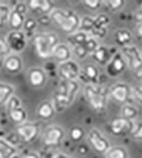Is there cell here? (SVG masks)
Listing matches in <instances>:
<instances>
[{
	"label": "cell",
	"instance_id": "6da1fadb",
	"mask_svg": "<svg viewBox=\"0 0 142 158\" xmlns=\"http://www.w3.org/2000/svg\"><path fill=\"white\" fill-rule=\"evenodd\" d=\"M50 17L61 27L64 32L70 35L78 32V29L80 28L81 19L79 15L72 10L55 8L50 14Z\"/></svg>",
	"mask_w": 142,
	"mask_h": 158
},
{
	"label": "cell",
	"instance_id": "cb8c5ba5",
	"mask_svg": "<svg viewBox=\"0 0 142 158\" xmlns=\"http://www.w3.org/2000/svg\"><path fill=\"white\" fill-rule=\"evenodd\" d=\"M14 90L15 88L11 84L0 82V105H3V104L6 105L9 99L13 96Z\"/></svg>",
	"mask_w": 142,
	"mask_h": 158
},
{
	"label": "cell",
	"instance_id": "8fae6325",
	"mask_svg": "<svg viewBox=\"0 0 142 158\" xmlns=\"http://www.w3.org/2000/svg\"><path fill=\"white\" fill-rule=\"evenodd\" d=\"M126 62L120 52H114L113 56L110 59L109 64L105 66L106 73L110 77H117L124 71L126 67Z\"/></svg>",
	"mask_w": 142,
	"mask_h": 158
},
{
	"label": "cell",
	"instance_id": "f35d334b",
	"mask_svg": "<svg viewBox=\"0 0 142 158\" xmlns=\"http://www.w3.org/2000/svg\"><path fill=\"white\" fill-rule=\"evenodd\" d=\"M133 95L142 103V87H138V88L133 89Z\"/></svg>",
	"mask_w": 142,
	"mask_h": 158
},
{
	"label": "cell",
	"instance_id": "603a6c76",
	"mask_svg": "<svg viewBox=\"0 0 142 158\" xmlns=\"http://www.w3.org/2000/svg\"><path fill=\"white\" fill-rule=\"evenodd\" d=\"M90 37H91L90 34L82 31H78L68 37V42L72 48L77 46H84L86 42L90 39Z\"/></svg>",
	"mask_w": 142,
	"mask_h": 158
},
{
	"label": "cell",
	"instance_id": "ba28073f",
	"mask_svg": "<svg viewBox=\"0 0 142 158\" xmlns=\"http://www.w3.org/2000/svg\"><path fill=\"white\" fill-rule=\"evenodd\" d=\"M17 135L23 142H31L37 137L39 126L34 122H25L17 127Z\"/></svg>",
	"mask_w": 142,
	"mask_h": 158
},
{
	"label": "cell",
	"instance_id": "7bdbcfd3",
	"mask_svg": "<svg viewBox=\"0 0 142 158\" xmlns=\"http://www.w3.org/2000/svg\"><path fill=\"white\" fill-rule=\"evenodd\" d=\"M51 158H72V157L64 154V153H57V154H54Z\"/></svg>",
	"mask_w": 142,
	"mask_h": 158
},
{
	"label": "cell",
	"instance_id": "3957f363",
	"mask_svg": "<svg viewBox=\"0 0 142 158\" xmlns=\"http://www.w3.org/2000/svg\"><path fill=\"white\" fill-rule=\"evenodd\" d=\"M85 97L90 105L97 112H101L105 108L109 92L101 86L96 84H89L85 87Z\"/></svg>",
	"mask_w": 142,
	"mask_h": 158
},
{
	"label": "cell",
	"instance_id": "f1b7e54d",
	"mask_svg": "<svg viewBox=\"0 0 142 158\" xmlns=\"http://www.w3.org/2000/svg\"><path fill=\"white\" fill-rule=\"evenodd\" d=\"M37 25H38L37 21L34 18H27L25 20L23 29H24V33H25L26 37L27 36L31 37L32 35H34V33H35V31H36Z\"/></svg>",
	"mask_w": 142,
	"mask_h": 158
},
{
	"label": "cell",
	"instance_id": "277c9868",
	"mask_svg": "<svg viewBox=\"0 0 142 158\" xmlns=\"http://www.w3.org/2000/svg\"><path fill=\"white\" fill-rule=\"evenodd\" d=\"M109 94L113 100L123 104H129L130 99L132 96H134L133 89H131L128 84L123 82H118L111 85L109 90Z\"/></svg>",
	"mask_w": 142,
	"mask_h": 158
},
{
	"label": "cell",
	"instance_id": "d4e9b609",
	"mask_svg": "<svg viewBox=\"0 0 142 158\" xmlns=\"http://www.w3.org/2000/svg\"><path fill=\"white\" fill-rule=\"evenodd\" d=\"M114 38H115V42L117 43V44L120 46L121 48H123L126 46H129V43L131 42V39H132V35L128 30L120 29L118 31L115 32Z\"/></svg>",
	"mask_w": 142,
	"mask_h": 158
},
{
	"label": "cell",
	"instance_id": "f546056e",
	"mask_svg": "<svg viewBox=\"0 0 142 158\" xmlns=\"http://www.w3.org/2000/svg\"><path fill=\"white\" fill-rule=\"evenodd\" d=\"M12 10L7 4H4L0 2V28L4 26V24L8 22L9 15H10Z\"/></svg>",
	"mask_w": 142,
	"mask_h": 158
},
{
	"label": "cell",
	"instance_id": "7402d4cb",
	"mask_svg": "<svg viewBox=\"0 0 142 158\" xmlns=\"http://www.w3.org/2000/svg\"><path fill=\"white\" fill-rule=\"evenodd\" d=\"M29 6L34 11H40L44 14L52 13L54 8V4L48 0H31L29 2Z\"/></svg>",
	"mask_w": 142,
	"mask_h": 158
},
{
	"label": "cell",
	"instance_id": "484cf974",
	"mask_svg": "<svg viewBox=\"0 0 142 158\" xmlns=\"http://www.w3.org/2000/svg\"><path fill=\"white\" fill-rule=\"evenodd\" d=\"M121 115H122V118H125V120L132 122V120H134V118L138 116V110H137V108L133 105L124 104L121 108Z\"/></svg>",
	"mask_w": 142,
	"mask_h": 158
},
{
	"label": "cell",
	"instance_id": "ffe728a7",
	"mask_svg": "<svg viewBox=\"0 0 142 158\" xmlns=\"http://www.w3.org/2000/svg\"><path fill=\"white\" fill-rule=\"evenodd\" d=\"M25 20L26 19L24 17V14L16 11L15 9H12L10 15H9L8 24L12 29V31H21L24 23H25Z\"/></svg>",
	"mask_w": 142,
	"mask_h": 158
},
{
	"label": "cell",
	"instance_id": "74e56055",
	"mask_svg": "<svg viewBox=\"0 0 142 158\" xmlns=\"http://www.w3.org/2000/svg\"><path fill=\"white\" fill-rule=\"evenodd\" d=\"M13 9H15L16 11L20 12L22 14H25L27 12V6L24 2H17Z\"/></svg>",
	"mask_w": 142,
	"mask_h": 158
},
{
	"label": "cell",
	"instance_id": "30bf717a",
	"mask_svg": "<svg viewBox=\"0 0 142 158\" xmlns=\"http://www.w3.org/2000/svg\"><path fill=\"white\" fill-rule=\"evenodd\" d=\"M64 136H65V131L60 126L54 125L48 127L43 135V142L48 146H55L60 143Z\"/></svg>",
	"mask_w": 142,
	"mask_h": 158
},
{
	"label": "cell",
	"instance_id": "ee69618b",
	"mask_svg": "<svg viewBox=\"0 0 142 158\" xmlns=\"http://www.w3.org/2000/svg\"><path fill=\"white\" fill-rule=\"evenodd\" d=\"M4 58H5V57L0 56V67H1V66L3 65V63H4Z\"/></svg>",
	"mask_w": 142,
	"mask_h": 158
},
{
	"label": "cell",
	"instance_id": "d590c367",
	"mask_svg": "<svg viewBox=\"0 0 142 158\" xmlns=\"http://www.w3.org/2000/svg\"><path fill=\"white\" fill-rule=\"evenodd\" d=\"M84 4L86 5V6H87L90 9H97L100 7V5H101V2L100 1H97V0H89V1H85Z\"/></svg>",
	"mask_w": 142,
	"mask_h": 158
},
{
	"label": "cell",
	"instance_id": "e0dca14e",
	"mask_svg": "<svg viewBox=\"0 0 142 158\" xmlns=\"http://www.w3.org/2000/svg\"><path fill=\"white\" fill-rule=\"evenodd\" d=\"M36 113L39 118H43V120H49V118H51L55 115L56 109L53 105V102L46 100L39 104V106L37 107Z\"/></svg>",
	"mask_w": 142,
	"mask_h": 158
},
{
	"label": "cell",
	"instance_id": "83f0119b",
	"mask_svg": "<svg viewBox=\"0 0 142 158\" xmlns=\"http://www.w3.org/2000/svg\"><path fill=\"white\" fill-rule=\"evenodd\" d=\"M94 27H95V18H91L90 16H86L82 19H81V25H80L81 31L86 32L91 35Z\"/></svg>",
	"mask_w": 142,
	"mask_h": 158
},
{
	"label": "cell",
	"instance_id": "ab89813d",
	"mask_svg": "<svg viewBox=\"0 0 142 158\" xmlns=\"http://www.w3.org/2000/svg\"><path fill=\"white\" fill-rule=\"evenodd\" d=\"M136 33H137V37H138L139 39H142V22L137 25Z\"/></svg>",
	"mask_w": 142,
	"mask_h": 158
},
{
	"label": "cell",
	"instance_id": "d6a6232c",
	"mask_svg": "<svg viewBox=\"0 0 142 158\" xmlns=\"http://www.w3.org/2000/svg\"><path fill=\"white\" fill-rule=\"evenodd\" d=\"M73 52L75 53V56L79 58V59H85L87 56H89V52H87V49L82 47V46H77V47H73Z\"/></svg>",
	"mask_w": 142,
	"mask_h": 158
},
{
	"label": "cell",
	"instance_id": "4dcf8cb0",
	"mask_svg": "<svg viewBox=\"0 0 142 158\" xmlns=\"http://www.w3.org/2000/svg\"><path fill=\"white\" fill-rule=\"evenodd\" d=\"M85 135V131L84 128L79 127V126H75L71 128L70 131V136L74 141L79 142L82 139V137Z\"/></svg>",
	"mask_w": 142,
	"mask_h": 158
},
{
	"label": "cell",
	"instance_id": "5b68a950",
	"mask_svg": "<svg viewBox=\"0 0 142 158\" xmlns=\"http://www.w3.org/2000/svg\"><path fill=\"white\" fill-rule=\"evenodd\" d=\"M120 53L123 56L126 64L132 70H138L139 67L142 65V54L135 46L129 44V46L121 48Z\"/></svg>",
	"mask_w": 142,
	"mask_h": 158
},
{
	"label": "cell",
	"instance_id": "7a4b0ae2",
	"mask_svg": "<svg viewBox=\"0 0 142 158\" xmlns=\"http://www.w3.org/2000/svg\"><path fill=\"white\" fill-rule=\"evenodd\" d=\"M34 44H35L37 53L43 58L53 56L55 48L59 44L58 36L54 33H39L34 36Z\"/></svg>",
	"mask_w": 142,
	"mask_h": 158
},
{
	"label": "cell",
	"instance_id": "b9f144b4",
	"mask_svg": "<svg viewBox=\"0 0 142 158\" xmlns=\"http://www.w3.org/2000/svg\"><path fill=\"white\" fill-rule=\"evenodd\" d=\"M23 158H40V156H39L36 152H29L28 154H26Z\"/></svg>",
	"mask_w": 142,
	"mask_h": 158
},
{
	"label": "cell",
	"instance_id": "4fadbf2b",
	"mask_svg": "<svg viewBox=\"0 0 142 158\" xmlns=\"http://www.w3.org/2000/svg\"><path fill=\"white\" fill-rule=\"evenodd\" d=\"M79 78L82 82L87 83V85L89 84H96L99 82L100 72L94 64H86L81 70Z\"/></svg>",
	"mask_w": 142,
	"mask_h": 158
},
{
	"label": "cell",
	"instance_id": "52a82bcc",
	"mask_svg": "<svg viewBox=\"0 0 142 158\" xmlns=\"http://www.w3.org/2000/svg\"><path fill=\"white\" fill-rule=\"evenodd\" d=\"M5 43L9 49L14 52H20L24 51L27 44V37L24 32L21 31H11L5 37Z\"/></svg>",
	"mask_w": 142,
	"mask_h": 158
},
{
	"label": "cell",
	"instance_id": "1f68e13d",
	"mask_svg": "<svg viewBox=\"0 0 142 158\" xmlns=\"http://www.w3.org/2000/svg\"><path fill=\"white\" fill-rule=\"evenodd\" d=\"M109 23H110V20H109V16H106L105 14H100L99 16L95 18V24L96 27H100L102 29H107Z\"/></svg>",
	"mask_w": 142,
	"mask_h": 158
},
{
	"label": "cell",
	"instance_id": "7c38bea8",
	"mask_svg": "<svg viewBox=\"0 0 142 158\" xmlns=\"http://www.w3.org/2000/svg\"><path fill=\"white\" fill-rule=\"evenodd\" d=\"M133 126L134 123L131 121H127L123 118H115V120L110 122L109 126V130L110 133H112L113 135L121 136L124 135L125 133L131 131L132 128H133Z\"/></svg>",
	"mask_w": 142,
	"mask_h": 158
},
{
	"label": "cell",
	"instance_id": "ac0fdd59",
	"mask_svg": "<svg viewBox=\"0 0 142 158\" xmlns=\"http://www.w3.org/2000/svg\"><path fill=\"white\" fill-rule=\"evenodd\" d=\"M72 51L67 44H59L54 49L53 57L60 63L68 61L71 59Z\"/></svg>",
	"mask_w": 142,
	"mask_h": 158
},
{
	"label": "cell",
	"instance_id": "8992f818",
	"mask_svg": "<svg viewBox=\"0 0 142 158\" xmlns=\"http://www.w3.org/2000/svg\"><path fill=\"white\" fill-rule=\"evenodd\" d=\"M58 72L61 78L65 81H75L80 77L81 68L75 60L62 62L58 66Z\"/></svg>",
	"mask_w": 142,
	"mask_h": 158
},
{
	"label": "cell",
	"instance_id": "60d3db41",
	"mask_svg": "<svg viewBox=\"0 0 142 158\" xmlns=\"http://www.w3.org/2000/svg\"><path fill=\"white\" fill-rule=\"evenodd\" d=\"M135 77L138 79V80H142V65L139 67L138 70L135 71Z\"/></svg>",
	"mask_w": 142,
	"mask_h": 158
},
{
	"label": "cell",
	"instance_id": "44dd1931",
	"mask_svg": "<svg viewBox=\"0 0 142 158\" xmlns=\"http://www.w3.org/2000/svg\"><path fill=\"white\" fill-rule=\"evenodd\" d=\"M7 114L9 118H10L14 123H18V125H21V123H25L27 120V112L25 109L23 108V106H18L15 108L8 109Z\"/></svg>",
	"mask_w": 142,
	"mask_h": 158
},
{
	"label": "cell",
	"instance_id": "2e32d148",
	"mask_svg": "<svg viewBox=\"0 0 142 158\" xmlns=\"http://www.w3.org/2000/svg\"><path fill=\"white\" fill-rule=\"evenodd\" d=\"M113 54L114 53H111L109 48L100 44V47L91 54V56L95 62L100 63L102 66H106L110 61V59L112 58V56H113Z\"/></svg>",
	"mask_w": 142,
	"mask_h": 158
},
{
	"label": "cell",
	"instance_id": "5bb4252c",
	"mask_svg": "<svg viewBox=\"0 0 142 158\" xmlns=\"http://www.w3.org/2000/svg\"><path fill=\"white\" fill-rule=\"evenodd\" d=\"M28 78L32 86L41 88L42 86L45 85L47 81L46 70H44L41 67H33L29 70Z\"/></svg>",
	"mask_w": 142,
	"mask_h": 158
},
{
	"label": "cell",
	"instance_id": "8d00e7d4",
	"mask_svg": "<svg viewBox=\"0 0 142 158\" xmlns=\"http://www.w3.org/2000/svg\"><path fill=\"white\" fill-rule=\"evenodd\" d=\"M8 52H9V48L7 46V44L3 41H0V56L5 57L8 56Z\"/></svg>",
	"mask_w": 142,
	"mask_h": 158
},
{
	"label": "cell",
	"instance_id": "9c48e42d",
	"mask_svg": "<svg viewBox=\"0 0 142 158\" xmlns=\"http://www.w3.org/2000/svg\"><path fill=\"white\" fill-rule=\"evenodd\" d=\"M87 140H89L91 147L99 153H106L110 148L107 139L96 128H92L89 132V135H87Z\"/></svg>",
	"mask_w": 142,
	"mask_h": 158
},
{
	"label": "cell",
	"instance_id": "d6986e66",
	"mask_svg": "<svg viewBox=\"0 0 142 158\" xmlns=\"http://www.w3.org/2000/svg\"><path fill=\"white\" fill-rule=\"evenodd\" d=\"M15 156H17V148L15 145L6 138L0 137V158H14Z\"/></svg>",
	"mask_w": 142,
	"mask_h": 158
},
{
	"label": "cell",
	"instance_id": "836d02e7",
	"mask_svg": "<svg viewBox=\"0 0 142 158\" xmlns=\"http://www.w3.org/2000/svg\"><path fill=\"white\" fill-rule=\"evenodd\" d=\"M131 135L135 139H142V122L134 123L133 128L131 131Z\"/></svg>",
	"mask_w": 142,
	"mask_h": 158
},
{
	"label": "cell",
	"instance_id": "4316f807",
	"mask_svg": "<svg viewBox=\"0 0 142 158\" xmlns=\"http://www.w3.org/2000/svg\"><path fill=\"white\" fill-rule=\"evenodd\" d=\"M127 151L125 148L121 146H115L109 148V150L105 153V158H127Z\"/></svg>",
	"mask_w": 142,
	"mask_h": 158
},
{
	"label": "cell",
	"instance_id": "9a60e30c",
	"mask_svg": "<svg viewBox=\"0 0 142 158\" xmlns=\"http://www.w3.org/2000/svg\"><path fill=\"white\" fill-rule=\"evenodd\" d=\"M3 65L9 72L17 73L23 68V59L17 53H10L4 58Z\"/></svg>",
	"mask_w": 142,
	"mask_h": 158
},
{
	"label": "cell",
	"instance_id": "e575fe53",
	"mask_svg": "<svg viewBox=\"0 0 142 158\" xmlns=\"http://www.w3.org/2000/svg\"><path fill=\"white\" fill-rule=\"evenodd\" d=\"M107 6H109L110 9L112 10H118L124 5V2L121 1V0H112V1L106 2Z\"/></svg>",
	"mask_w": 142,
	"mask_h": 158
}]
</instances>
